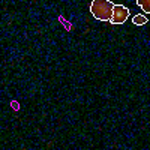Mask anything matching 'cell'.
Listing matches in <instances>:
<instances>
[{
	"label": "cell",
	"mask_w": 150,
	"mask_h": 150,
	"mask_svg": "<svg viewBox=\"0 0 150 150\" xmlns=\"http://www.w3.org/2000/svg\"><path fill=\"white\" fill-rule=\"evenodd\" d=\"M112 8H114V3L110 2V0H92L90 3V12L93 18L98 21L110 23L112 15Z\"/></svg>",
	"instance_id": "cell-1"
},
{
	"label": "cell",
	"mask_w": 150,
	"mask_h": 150,
	"mask_svg": "<svg viewBox=\"0 0 150 150\" xmlns=\"http://www.w3.org/2000/svg\"><path fill=\"white\" fill-rule=\"evenodd\" d=\"M128 17H129V9L125 5H114L110 23L111 24H123L128 20Z\"/></svg>",
	"instance_id": "cell-2"
},
{
	"label": "cell",
	"mask_w": 150,
	"mask_h": 150,
	"mask_svg": "<svg viewBox=\"0 0 150 150\" xmlns=\"http://www.w3.org/2000/svg\"><path fill=\"white\" fill-rule=\"evenodd\" d=\"M137 5L143 9V12L150 14V0H137Z\"/></svg>",
	"instance_id": "cell-3"
},
{
	"label": "cell",
	"mask_w": 150,
	"mask_h": 150,
	"mask_svg": "<svg viewBox=\"0 0 150 150\" xmlns=\"http://www.w3.org/2000/svg\"><path fill=\"white\" fill-rule=\"evenodd\" d=\"M132 23L135 26H144V24H147V17L146 15H135L132 18Z\"/></svg>",
	"instance_id": "cell-4"
}]
</instances>
